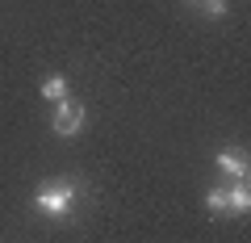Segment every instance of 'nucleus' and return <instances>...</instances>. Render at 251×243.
<instances>
[{"mask_svg":"<svg viewBox=\"0 0 251 243\" xmlns=\"http://www.w3.org/2000/svg\"><path fill=\"white\" fill-rule=\"evenodd\" d=\"M80 201V185L72 176H54V180H42L34 193V206L50 218H67V210Z\"/></svg>","mask_w":251,"mask_h":243,"instance_id":"nucleus-1","label":"nucleus"},{"mask_svg":"<svg viewBox=\"0 0 251 243\" xmlns=\"http://www.w3.org/2000/svg\"><path fill=\"white\" fill-rule=\"evenodd\" d=\"M80 130H84V105L72 101V97H63L59 109H54V135L59 138H75Z\"/></svg>","mask_w":251,"mask_h":243,"instance_id":"nucleus-2","label":"nucleus"},{"mask_svg":"<svg viewBox=\"0 0 251 243\" xmlns=\"http://www.w3.org/2000/svg\"><path fill=\"white\" fill-rule=\"evenodd\" d=\"M218 168H222L226 176H234V180H247L251 160H247V151H239V147H222V151H218Z\"/></svg>","mask_w":251,"mask_h":243,"instance_id":"nucleus-3","label":"nucleus"},{"mask_svg":"<svg viewBox=\"0 0 251 243\" xmlns=\"http://www.w3.org/2000/svg\"><path fill=\"white\" fill-rule=\"evenodd\" d=\"M251 210V193H247V180H239L234 189H226V214H247Z\"/></svg>","mask_w":251,"mask_h":243,"instance_id":"nucleus-4","label":"nucleus"},{"mask_svg":"<svg viewBox=\"0 0 251 243\" xmlns=\"http://www.w3.org/2000/svg\"><path fill=\"white\" fill-rule=\"evenodd\" d=\"M42 97H46V101H63V97H67V76L50 72V76L42 80Z\"/></svg>","mask_w":251,"mask_h":243,"instance_id":"nucleus-5","label":"nucleus"},{"mask_svg":"<svg viewBox=\"0 0 251 243\" xmlns=\"http://www.w3.org/2000/svg\"><path fill=\"white\" fill-rule=\"evenodd\" d=\"M205 210H214V214H226V189H209V193H205Z\"/></svg>","mask_w":251,"mask_h":243,"instance_id":"nucleus-6","label":"nucleus"},{"mask_svg":"<svg viewBox=\"0 0 251 243\" xmlns=\"http://www.w3.org/2000/svg\"><path fill=\"white\" fill-rule=\"evenodd\" d=\"M201 9H205V17H226V0H197Z\"/></svg>","mask_w":251,"mask_h":243,"instance_id":"nucleus-7","label":"nucleus"}]
</instances>
